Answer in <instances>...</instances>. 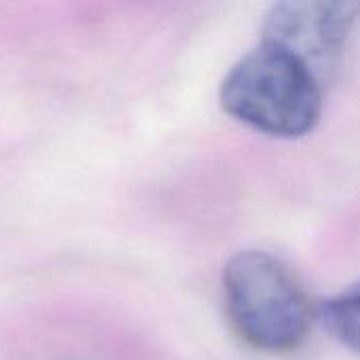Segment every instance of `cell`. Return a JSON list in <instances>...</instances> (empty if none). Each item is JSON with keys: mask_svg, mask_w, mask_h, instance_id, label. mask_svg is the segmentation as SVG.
<instances>
[{"mask_svg": "<svg viewBox=\"0 0 360 360\" xmlns=\"http://www.w3.org/2000/svg\"><path fill=\"white\" fill-rule=\"evenodd\" d=\"M219 99L238 122L291 139L316 127L323 112V82L293 53L262 40L230 68Z\"/></svg>", "mask_w": 360, "mask_h": 360, "instance_id": "obj_1", "label": "cell"}, {"mask_svg": "<svg viewBox=\"0 0 360 360\" xmlns=\"http://www.w3.org/2000/svg\"><path fill=\"white\" fill-rule=\"evenodd\" d=\"M224 308L236 335L259 352L297 350L314 310L295 272L259 249L236 253L224 268Z\"/></svg>", "mask_w": 360, "mask_h": 360, "instance_id": "obj_2", "label": "cell"}, {"mask_svg": "<svg viewBox=\"0 0 360 360\" xmlns=\"http://www.w3.org/2000/svg\"><path fill=\"white\" fill-rule=\"evenodd\" d=\"M359 21L360 2H281L266 13L262 40L293 53L325 86Z\"/></svg>", "mask_w": 360, "mask_h": 360, "instance_id": "obj_3", "label": "cell"}, {"mask_svg": "<svg viewBox=\"0 0 360 360\" xmlns=\"http://www.w3.org/2000/svg\"><path fill=\"white\" fill-rule=\"evenodd\" d=\"M319 316L344 348L360 356V283L323 302Z\"/></svg>", "mask_w": 360, "mask_h": 360, "instance_id": "obj_4", "label": "cell"}]
</instances>
